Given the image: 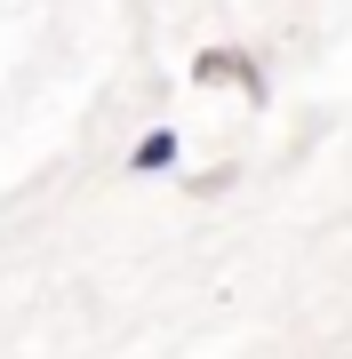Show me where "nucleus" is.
<instances>
[{"mask_svg":"<svg viewBox=\"0 0 352 359\" xmlns=\"http://www.w3.org/2000/svg\"><path fill=\"white\" fill-rule=\"evenodd\" d=\"M176 152H184V136H176V128H144V136H136V152H129V168H136V176H169Z\"/></svg>","mask_w":352,"mask_h":359,"instance_id":"nucleus-2","label":"nucleus"},{"mask_svg":"<svg viewBox=\"0 0 352 359\" xmlns=\"http://www.w3.org/2000/svg\"><path fill=\"white\" fill-rule=\"evenodd\" d=\"M193 80H200V88H240V96H264V80H256V65H248L240 48H200V56H193Z\"/></svg>","mask_w":352,"mask_h":359,"instance_id":"nucleus-1","label":"nucleus"}]
</instances>
